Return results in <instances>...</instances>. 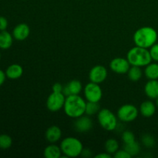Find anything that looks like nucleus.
<instances>
[{
    "mask_svg": "<svg viewBox=\"0 0 158 158\" xmlns=\"http://www.w3.org/2000/svg\"><path fill=\"white\" fill-rule=\"evenodd\" d=\"M86 102L80 95H70L66 97L63 110L70 118L77 119L84 115Z\"/></svg>",
    "mask_w": 158,
    "mask_h": 158,
    "instance_id": "1",
    "label": "nucleus"
},
{
    "mask_svg": "<svg viewBox=\"0 0 158 158\" xmlns=\"http://www.w3.org/2000/svg\"><path fill=\"white\" fill-rule=\"evenodd\" d=\"M158 38L157 32L155 29L151 26L140 27L134 32V42L137 46L150 49L157 43Z\"/></svg>",
    "mask_w": 158,
    "mask_h": 158,
    "instance_id": "2",
    "label": "nucleus"
},
{
    "mask_svg": "<svg viewBox=\"0 0 158 158\" xmlns=\"http://www.w3.org/2000/svg\"><path fill=\"white\" fill-rule=\"evenodd\" d=\"M127 59L131 66H136L139 67H144L152 61L148 49L137 46L128 51Z\"/></svg>",
    "mask_w": 158,
    "mask_h": 158,
    "instance_id": "3",
    "label": "nucleus"
},
{
    "mask_svg": "<svg viewBox=\"0 0 158 158\" xmlns=\"http://www.w3.org/2000/svg\"><path fill=\"white\" fill-rule=\"evenodd\" d=\"M62 153L66 157H77L81 155L83 150L82 142L77 137H68L63 139L60 143Z\"/></svg>",
    "mask_w": 158,
    "mask_h": 158,
    "instance_id": "4",
    "label": "nucleus"
},
{
    "mask_svg": "<svg viewBox=\"0 0 158 158\" xmlns=\"http://www.w3.org/2000/svg\"><path fill=\"white\" fill-rule=\"evenodd\" d=\"M97 119L101 127L106 131H113L117 127V116L109 109H100L97 114Z\"/></svg>",
    "mask_w": 158,
    "mask_h": 158,
    "instance_id": "5",
    "label": "nucleus"
},
{
    "mask_svg": "<svg viewBox=\"0 0 158 158\" xmlns=\"http://www.w3.org/2000/svg\"><path fill=\"white\" fill-rule=\"evenodd\" d=\"M139 110L133 104H124L120 106L117 111V117L124 123H130L137 118Z\"/></svg>",
    "mask_w": 158,
    "mask_h": 158,
    "instance_id": "6",
    "label": "nucleus"
},
{
    "mask_svg": "<svg viewBox=\"0 0 158 158\" xmlns=\"http://www.w3.org/2000/svg\"><path fill=\"white\" fill-rule=\"evenodd\" d=\"M85 99L86 101L99 103L103 97V91L98 83L89 82L83 89Z\"/></svg>",
    "mask_w": 158,
    "mask_h": 158,
    "instance_id": "7",
    "label": "nucleus"
},
{
    "mask_svg": "<svg viewBox=\"0 0 158 158\" xmlns=\"http://www.w3.org/2000/svg\"><path fill=\"white\" fill-rule=\"evenodd\" d=\"M66 96L63 93L52 92L46 100V107L51 112H57L63 109Z\"/></svg>",
    "mask_w": 158,
    "mask_h": 158,
    "instance_id": "8",
    "label": "nucleus"
},
{
    "mask_svg": "<svg viewBox=\"0 0 158 158\" xmlns=\"http://www.w3.org/2000/svg\"><path fill=\"white\" fill-rule=\"evenodd\" d=\"M131 64L127 58L117 57L111 60L110 63V67L111 70L117 74H126L131 68Z\"/></svg>",
    "mask_w": 158,
    "mask_h": 158,
    "instance_id": "9",
    "label": "nucleus"
},
{
    "mask_svg": "<svg viewBox=\"0 0 158 158\" xmlns=\"http://www.w3.org/2000/svg\"><path fill=\"white\" fill-rule=\"evenodd\" d=\"M107 75L108 73L106 67L102 65H97L94 66L89 71V79L90 82L100 84L106 80Z\"/></svg>",
    "mask_w": 158,
    "mask_h": 158,
    "instance_id": "10",
    "label": "nucleus"
},
{
    "mask_svg": "<svg viewBox=\"0 0 158 158\" xmlns=\"http://www.w3.org/2000/svg\"><path fill=\"white\" fill-rule=\"evenodd\" d=\"M76 131L80 133H86L90 131L93 127V122L89 116L83 115L76 119L74 123Z\"/></svg>",
    "mask_w": 158,
    "mask_h": 158,
    "instance_id": "11",
    "label": "nucleus"
},
{
    "mask_svg": "<svg viewBox=\"0 0 158 158\" xmlns=\"http://www.w3.org/2000/svg\"><path fill=\"white\" fill-rule=\"evenodd\" d=\"M83 90V85L80 80H73L63 86V94L66 97L70 95H79Z\"/></svg>",
    "mask_w": 158,
    "mask_h": 158,
    "instance_id": "12",
    "label": "nucleus"
},
{
    "mask_svg": "<svg viewBox=\"0 0 158 158\" xmlns=\"http://www.w3.org/2000/svg\"><path fill=\"white\" fill-rule=\"evenodd\" d=\"M30 34V28L26 23L18 24L12 31L14 39L18 41H23L29 37Z\"/></svg>",
    "mask_w": 158,
    "mask_h": 158,
    "instance_id": "13",
    "label": "nucleus"
},
{
    "mask_svg": "<svg viewBox=\"0 0 158 158\" xmlns=\"http://www.w3.org/2000/svg\"><path fill=\"white\" fill-rule=\"evenodd\" d=\"M46 140L50 143H55L61 139L62 131L58 126H51L46 130L45 134Z\"/></svg>",
    "mask_w": 158,
    "mask_h": 158,
    "instance_id": "14",
    "label": "nucleus"
},
{
    "mask_svg": "<svg viewBox=\"0 0 158 158\" xmlns=\"http://www.w3.org/2000/svg\"><path fill=\"white\" fill-rule=\"evenodd\" d=\"M156 108L157 106L154 102L151 101V100H146L140 104L139 112L141 114L143 117L149 118L154 115L156 112Z\"/></svg>",
    "mask_w": 158,
    "mask_h": 158,
    "instance_id": "15",
    "label": "nucleus"
},
{
    "mask_svg": "<svg viewBox=\"0 0 158 158\" xmlns=\"http://www.w3.org/2000/svg\"><path fill=\"white\" fill-rule=\"evenodd\" d=\"M144 93L148 98L156 100L158 97V80H149L144 86Z\"/></svg>",
    "mask_w": 158,
    "mask_h": 158,
    "instance_id": "16",
    "label": "nucleus"
},
{
    "mask_svg": "<svg viewBox=\"0 0 158 158\" xmlns=\"http://www.w3.org/2000/svg\"><path fill=\"white\" fill-rule=\"evenodd\" d=\"M23 68L19 64L16 63L9 66L6 70V77L9 80H18L23 76Z\"/></svg>",
    "mask_w": 158,
    "mask_h": 158,
    "instance_id": "17",
    "label": "nucleus"
},
{
    "mask_svg": "<svg viewBox=\"0 0 158 158\" xmlns=\"http://www.w3.org/2000/svg\"><path fill=\"white\" fill-rule=\"evenodd\" d=\"M13 35L8 31H0V49H8L13 43Z\"/></svg>",
    "mask_w": 158,
    "mask_h": 158,
    "instance_id": "18",
    "label": "nucleus"
},
{
    "mask_svg": "<svg viewBox=\"0 0 158 158\" xmlns=\"http://www.w3.org/2000/svg\"><path fill=\"white\" fill-rule=\"evenodd\" d=\"M62 151L60 146L51 143L44 150V156L46 158H60L62 156Z\"/></svg>",
    "mask_w": 158,
    "mask_h": 158,
    "instance_id": "19",
    "label": "nucleus"
},
{
    "mask_svg": "<svg viewBox=\"0 0 158 158\" xmlns=\"http://www.w3.org/2000/svg\"><path fill=\"white\" fill-rule=\"evenodd\" d=\"M144 75L148 80H158V63H151L145 66Z\"/></svg>",
    "mask_w": 158,
    "mask_h": 158,
    "instance_id": "20",
    "label": "nucleus"
},
{
    "mask_svg": "<svg viewBox=\"0 0 158 158\" xmlns=\"http://www.w3.org/2000/svg\"><path fill=\"white\" fill-rule=\"evenodd\" d=\"M128 78L130 80L133 82H137L141 79L143 76V71H142L141 67L136 66H131L127 72Z\"/></svg>",
    "mask_w": 158,
    "mask_h": 158,
    "instance_id": "21",
    "label": "nucleus"
},
{
    "mask_svg": "<svg viewBox=\"0 0 158 158\" xmlns=\"http://www.w3.org/2000/svg\"><path fill=\"white\" fill-rule=\"evenodd\" d=\"M104 148L106 152L114 155L119 150V143L117 140L114 138H110L106 140L104 143Z\"/></svg>",
    "mask_w": 158,
    "mask_h": 158,
    "instance_id": "22",
    "label": "nucleus"
},
{
    "mask_svg": "<svg viewBox=\"0 0 158 158\" xmlns=\"http://www.w3.org/2000/svg\"><path fill=\"white\" fill-rule=\"evenodd\" d=\"M100 110V106L99 103L97 102H86V110H85V114L87 116H94L96 115Z\"/></svg>",
    "mask_w": 158,
    "mask_h": 158,
    "instance_id": "23",
    "label": "nucleus"
},
{
    "mask_svg": "<svg viewBox=\"0 0 158 158\" xmlns=\"http://www.w3.org/2000/svg\"><path fill=\"white\" fill-rule=\"evenodd\" d=\"M123 149L131 156V157L134 156H137L140 151V145L138 142L134 141L133 143L124 144Z\"/></svg>",
    "mask_w": 158,
    "mask_h": 158,
    "instance_id": "24",
    "label": "nucleus"
},
{
    "mask_svg": "<svg viewBox=\"0 0 158 158\" xmlns=\"http://www.w3.org/2000/svg\"><path fill=\"white\" fill-rule=\"evenodd\" d=\"M12 144V139L9 135L3 134L0 135V149L6 150L11 148Z\"/></svg>",
    "mask_w": 158,
    "mask_h": 158,
    "instance_id": "25",
    "label": "nucleus"
},
{
    "mask_svg": "<svg viewBox=\"0 0 158 158\" xmlns=\"http://www.w3.org/2000/svg\"><path fill=\"white\" fill-rule=\"evenodd\" d=\"M122 140H123L124 144H128V143H133L136 141L135 136L134 133L131 131H126L122 134Z\"/></svg>",
    "mask_w": 158,
    "mask_h": 158,
    "instance_id": "26",
    "label": "nucleus"
},
{
    "mask_svg": "<svg viewBox=\"0 0 158 158\" xmlns=\"http://www.w3.org/2000/svg\"><path fill=\"white\" fill-rule=\"evenodd\" d=\"M142 143L144 145L146 148H153L155 144V140L152 136L149 135V134H144L142 137Z\"/></svg>",
    "mask_w": 158,
    "mask_h": 158,
    "instance_id": "27",
    "label": "nucleus"
},
{
    "mask_svg": "<svg viewBox=\"0 0 158 158\" xmlns=\"http://www.w3.org/2000/svg\"><path fill=\"white\" fill-rule=\"evenodd\" d=\"M150 54L152 60L155 62H158V43H156L155 44L153 45L149 49Z\"/></svg>",
    "mask_w": 158,
    "mask_h": 158,
    "instance_id": "28",
    "label": "nucleus"
},
{
    "mask_svg": "<svg viewBox=\"0 0 158 158\" xmlns=\"http://www.w3.org/2000/svg\"><path fill=\"white\" fill-rule=\"evenodd\" d=\"M114 157L115 158H131V156L123 150H118L115 154H114Z\"/></svg>",
    "mask_w": 158,
    "mask_h": 158,
    "instance_id": "29",
    "label": "nucleus"
},
{
    "mask_svg": "<svg viewBox=\"0 0 158 158\" xmlns=\"http://www.w3.org/2000/svg\"><path fill=\"white\" fill-rule=\"evenodd\" d=\"M8 25H9V23H8L7 19L5 18L4 16H0V31L6 30Z\"/></svg>",
    "mask_w": 158,
    "mask_h": 158,
    "instance_id": "30",
    "label": "nucleus"
},
{
    "mask_svg": "<svg viewBox=\"0 0 158 158\" xmlns=\"http://www.w3.org/2000/svg\"><path fill=\"white\" fill-rule=\"evenodd\" d=\"M52 92L56 93H63V86L60 83H56L52 85Z\"/></svg>",
    "mask_w": 158,
    "mask_h": 158,
    "instance_id": "31",
    "label": "nucleus"
},
{
    "mask_svg": "<svg viewBox=\"0 0 158 158\" xmlns=\"http://www.w3.org/2000/svg\"><path fill=\"white\" fill-rule=\"evenodd\" d=\"M7 78L6 75V72L2 71V69H0V86H2L3 85V83L6 81V79Z\"/></svg>",
    "mask_w": 158,
    "mask_h": 158,
    "instance_id": "32",
    "label": "nucleus"
},
{
    "mask_svg": "<svg viewBox=\"0 0 158 158\" xmlns=\"http://www.w3.org/2000/svg\"><path fill=\"white\" fill-rule=\"evenodd\" d=\"M112 155L110 154H108L107 152H105V153H100V154H97L95 156V158H111Z\"/></svg>",
    "mask_w": 158,
    "mask_h": 158,
    "instance_id": "33",
    "label": "nucleus"
},
{
    "mask_svg": "<svg viewBox=\"0 0 158 158\" xmlns=\"http://www.w3.org/2000/svg\"><path fill=\"white\" fill-rule=\"evenodd\" d=\"M81 156L86 157H89L91 156V151L89 149H83L81 153Z\"/></svg>",
    "mask_w": 158,
    "mask_h": 158,
    "instance_id": "34",
    "label": "nucleus"
},
{
    "mask_svg": "<svg viewBox=\"0 0 158 158\" xmlns=\"http://www.w3.org/2000/svg\"><path fill=\"white\" fill-rule=\"evenodd\" d=\"M155 104H156V106L158 108V97L157 99H156V102H155Z\"/></svg>",
    "mask_w": 158,
    "mask_h": 158,
    "instance_id": "35",
    "label": "nucleus"
},
{
    "mask_svg": "<svg viewBox=\"0 0 158 158\" xmlns=\"http://www.w3.org/2000/svg\"><path fill=\"white\" fill-rule=\"evenodd\" d=\"M0 59H1V52H0Z\"/></svg>",
    "mask_w": 158,
    "mask_h": 158,
    "instance_id": "36",
    "label": "nucleus"
},
{
    "mask_svg": "<svg viewBox=\"0 0 158 158\" xmlns=\"http://www.w3.org/2000/svg\"><path fill=\"white\" fill-rule=\"evenodd\" d=\"M23 1H24V0H23Z\"/></svg>",
    "mask_w": 158,
    "mask_h": 158,
    "instance_id": "37",
    "label": "nucleus"
}]
</instances>
